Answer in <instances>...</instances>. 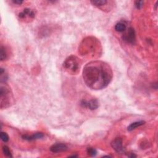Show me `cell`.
Wrapping results in <instances>:
<instances>
[{"mask_svg": "<svg viewBox=\"0 0 158 158\" xmlns=\"http://www.w3.org/2000/svg\"><path fill=\"white\" fill-rule=\"evenodd\" d=\"M113 73L108 64L102 61H93L85 65L83 78L86 85L92 90H102L112 80Z\"/></svg>", "mask_w": 158, "mask_h": 158, "instance_id": "cell-1", "label": "cell"}, {"mask_svg": "<svg viewBox=\"0 0 158 158\" xmlns=\"http://www.w3.org/2000/svg\"><path fill=\"white\" fill-rule=\"evenodd\" d=\"M101 50V44L98 39L95 37H87L83 39L78 48V52L83 56H90L94 58L100 54Z\"/></svg>", "mask_w": 158, "mask_h": 158, "instance_id": "cell-2", "label": "cell"}, {"mask_svg": "<svg viewBox=\"0 0 158 158\" xmlns=\"http://www.w3.org/2000/svg\"><path fill=\"white\" fill-rule=\"evenodd\" d=\"M63 67L68 73L77 74L80 69V61L75 56H71L65 60Z\"/></svg>", "mask_w": 158, "mask_h": 158, "instance_id": "cell-3", "label": "cell"}, {"mask_svg": "<svg viewBox=\"0 0 158 158\" xmlns=\"http://www.w3.org/2000/svg\"><path fill=\"white\" fill-rule=\"evenodd\" d=\"M0 96H1V108H7L11 103V94L9 88L6 85H1L0 88Z\"/></svg>", "mask_w": 158, "mask_h": 158, "instance_id": "cell-4", "label": "cell"}, {"mask_svg": "<svg viewBox=\"0 0 158 158\" xmlns=\"http://www.w3.org/2000/svg\"><path fill=\"white\" fill-rule=\"evenodd\" d=\"M111 146L118 154H124L125 149L122 146V140L120 138H117L111 142Z\"/></svg>", "mask_w": 158, "mask_h": 158, "instance_id": "cell-5", "label": "cell"}, {"mask_svg": "<svg viewBox=\"0 0 158 158\" xmlns=\"http://www.w3.org/2000/svg\"><path fill=\"white\" fill-rule=\"evenodd\" d=\"M122 39L129 43H133L135 41V32L132 27H129L127 32L122 36Z\"/></svg>", "mask_w": 158, "mask_h": 158, "instance_id": "cell-6", "label": "cell"}, {"mask_svg": "<svg viewBox=\"0 0 158 158\" xmlns=\"http://www.w3.org/2000/svg\"><path fill=\"white\" fill-rule=\"evenodd\" d=\"M81 106L83 108H89L91 110H95L98 108L99 103L96 99H92L89 101L82 100L81 102Z\"/></svg>", "mask_w": 158, "mask_h": 158, "instance_id": "cell-7", "label": "cell"}, {"mask_svg": "<svg viewBox=\"0 0 158 158\" xmlns=\"http://www.w3.org/2000/svg\"><path fill=\"white\" fill-rule=\"evenodd\" d=\"M68 149L67 146L63 143H56L54 144L50 148V150L53 153H58L67 151Z\"/></svg>", "mask_w": 158, "mask_h": 158, "instance_id": "cell-8", "label": "cell"}, {"mask_svg": "<svg viewBox=\"0 0 158 158\" xmlns=\"http://www.w3.org/2000/svg\"><path fill=\"white\" fill-rule=\"evenodd\" d=\"M44 137V135L42 133H34L32 135H24L22 136L23 139L26 140H29V141H32V140H38V139L42 138Z\"/></svg>", "mask_w": 158, "mask_h": 158, "instance_id": "cell-9", "label": "cell"}, {"mask_svg": "<svg viewBox=\"0 0 158 158\" xmlns=\"http://www.w3.org/2000/svg\"><path fill=\"white\" fill-rule=\"evenodd\" d=\"M145 124V122L143 121V120L133 122L129 125L127 128V130H128V131H133L134 129H135L140 126H142V125H144Z\"/></svg>", "mask_w": 158, "mask_h": 158, "instance_id": "cell-10", "label": "cell"}, {"mask_svg": "<svg viewBox=\"0 0 158 158\" xmlns=\"http://www.w3.org/2000/svg\"><path fill=\"white\" fill-rule=\"evenodd\" d=\"M91 3L92 4H93L94 6L100 8L101 6H103L108 3V1L106 0H93V1H91Z\"/></svg>", "mask_w": 158, "mask_h": 158, "instance_id": "cell-11", "label": "cell"}, {"mask_svg": "<svg viewBox=\"0 0 158 158\" xmlns=\"http://www.w3.org/2000/svg\"><path fill=\"white\" fill-rule=\"evenodd\" d=\"M115 30L118 32H123L126 30V25L123 22H119L115 25Z\"/></svg>", "mask_w": 158, "mask_h": 158, "instance_id": "cell-12", "label": "cell"}, {"mask_svg": "<svg viewBox=\"0 0 158 158\" xmlns=\"http://www.w3.org/2000/svg\"><path fill=\"white\" fill-rule=\"evenodd\" d=\"M3 152L4 153V155H5L6 156L9 157H12V154H11V152L10 150H9V148L7 146H4L3 147Z\"/></svg>", "mask_w": 158, "mask_h": 158, "instance_id": "cell-13", "label": "cell"}, {"mask_svg": "<svg viewBox=\"0 0 158 158\" xmlns=\"http://www.w3.org/2000/svg\"><path fill=\"white\" fill-rule=\"evenodd\" d=\"M7 54L3 46H1V50H0V59H1V61H4V59L6 58Z\"/></svg>", "mask_w": 158, "mask_h": 158, "instance_id": "cell-14", "label": "cell"}, {"mask_svg": "<svg viewBox=\"0 0 158 158\" xmlns=\"http://www.w3.org/2000/svg\"><path fill=\"white\" fill-rule=\"evenodd\" d=\"M87 153L88 155L90 156H95L97 154V151L94 148H90L87 149Z\"/></svg>", "mask_w": 158, "mask_h": 158, "instance_id": "cell-15", "label": "cell"}, {"mask_svg": "<svg viewBox=\"0 0 158 158\" xmlns=\"http://www.w3.org/2000/svg\"><path fill=\"white\" fill-rule=\"evenodd\" d=\"M1 140L4 142H7L9 140V136L5 132H1Z\"/></svg>", "mask_w": 158, "mask_h": 158, "instance_id": "cell-16", "label": "cell"}, {"mask_svg": "<svg viewBox=\"0 0 158 158\" xmlns=\"http://www.w3.org/2000/svg\"><path fill=\"white\" fill-rule=\"evenodd\" d=\"M143 1H136L135 2V4L137 9H141L143 6Z\"/></svg>", "mask_w": 158, "mask_h": 158, "instance_id": "cell-17", "label": "cell"}, {"mask_svg": "<svg viewBox=\"0 0 158 158\" xmlns=\"http://www.w3.org/2000/svg\"><path fill=\"white\" fill-rule=\"evenodd\" d=\"M12 2L15 4H21L23 3V1L22 0H13Z\"/></svg>", "mask_w": 158, "mask_h": 158, "instance_id": "cell-18", "label": "cell"}]
</instances>
